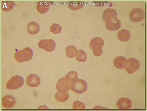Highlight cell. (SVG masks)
Here are the masks:
<instances>
[{
	"instance_id": "obj_1",
	"label": "cell",
	"mask_w": 147,
	"mask_h": 111,
	"mask_svg": "<svg viewBox=\"0 0 147 111\" xmlns=\"http://www.w3.org/2000/svg\"><path fill=\"white\" fill-rule=\"evenodd\" d=\"M33 56V50L30 48L27 47L22 50L16 51L14 55V57L17 62L21 63L30 60Z\"/></svg>"
},
{
	"instance_id": "obj_2",
	"label": "cell",
	"mask_w": 147,
	"mask_h": 111,
	"mask_svg": "<svg viewBox=\"0 0 147 111\" xmlns=\"http://www.w3.org/2000/svg\"><path fill=\"white\" fill-rule=\"evenodd\" d=\"M104 43L103 39L100 37H95L91 41L90 48L93 51L94 54L95 56L99 57L102 54V48Z\"/></svg>"
},
{
	"instance_id": "obj_3",
	"label": "cell",
	"mask_w": 147,
	"mask_h": 111,
	"mask_svg": "<svg viewBox=\"0 0 147 111\" xmlns=\"http://www.w3.org/2000/svg\"><path fill=\"white\" fill-rule=\"evenodd\" d=\"M88 87L86 82L82 79H77L73 81L71 84V90L78 94H81L85 92Z\"/></svg>"
},
{
	"instance_id": "obj_4",
	"label": "cell",
	"mask_w": 147,
	"mask_h": 111,
	"mask_svg": "<svg viewBox=\"0 0 147 111\" xmlns=\"http://www.w3.org/2000/svg\"><path fill=\"white\" fill-rule=\"evenodd\" d=\"M24 80L22 76L16 75L12 77L7 82V88L9 90H17L23 86Z\"/></svg>"
},
{
	"instance_id": "obj_5",
	"label": "cell",
	"mask_w": 147,
	"mask_h": 111,
	"mask_svg": "<svg viewBox=\"0 0 147 111\" xmlns=\"http://www.w3.org/2000/svg\"><path fill=\"white\" fill-rule=\"evenodd\" d=\"M140 64L139 60L134 58L126 60L124 65L125 69L129 74H132L139 69Z\"/></svg>"
},
{
	"instance_id": "obj_6",
	"label": "cell",
	"mask_w": 147,
	"mask_h": 111,
	"mask_svg": "<svg viewBox=\"0 0 147 111\" xmlns=\"http://www.w3.org/2000/svg\"><path fill=\"white\" fill-rule=\"evenodd\" d=\"M144 11L140 8H135L132 9L129 14L130 20L134 22H140L144 18Z\"/></svg>"
},
{
	"instance_id": "obj_7",
	"label": "cell",
	"mask_w": 147,
	"mask_h": 111,
	"mask_svg": "<svg viewBox=\"0 0 147 111\" xmlns=\"http://www.w3.org/2000/svg\"><path fill=\"white\" fill-rule=\"evenodd\" d=\"M39 48L44 49L48 52H51L55 50L56 44L55 42L52 39H43L38 43Z\"/></svg>"
},
{
	"instance_id": "obj_8",
	"label": "cell",
	"mask_w": 147,
	"mask_h": 111,
	"mask_svg": "<svg viewBox=\"0 0 147 111\" xmlns=\"http://www.w3.org/2000/svg\"><path fill=\"white\" fill-rule=\"evenodd\" d=\"M117 15L116 10L108 8L104 11L102 19L106 23L118 19Z\"/></svg>"
},
{
	"instance_id": "obj_9",
	"label": "cell",
	"mask_w": 147,
	"mask_h": 111,
	"mask_svg": "<svg viewBox=\"0 0 147 111\" xmlns=\"http://www.w3.org/2000/svg\"><path fill=\"white\" fill-rule=\"evenodd\" d=\"M41 78L37 75L32 74L29 75L26 79V83L32 87H36L41 83Z\"/></svg>"
},
{
	"instance_id": "obj_10",
	"label": "cell",
	"mask_w": 147,
	"mask_h": 111,
	"mask_svg": "<svg viewBox=\"0 0 147 111\" xmlns=\"http://www.w3.org/2000/svg\"><path fill=\"white\" fill-rule=\"evenodd\" d=\"M56 88L57 90L67 91L70 88V83L65 78L63 77L57 82Z\"/></svg>"
},
{
	"instance_id": "obj_11",
	"label": "cell",
	"mask_w": 147,
	"mask_h": 111,
	"mask_svg": "<svg viewBox=\"0 0 147 111\" xmlns=\"http://www.w3.org/2000/svg\"><path fill=\"white\" fill-rule=\"evenodd\" d=\"M2 105L4 107L10 108L13 107L16 102L15 97L12 95H7L2 99Z\"/></svg>"
},
{
	"instance_id": "obj_12",
	"label": "cell",
	"mask_w": 147,
	"mask_h": 111,
	"mask_svg": "<svg viewBox=\"0 0 147 111\" xmlns=\"http://www.w3.org/2000/svg\"><path fill=\"white\" fill-rule=\"evenodd\" d=\"M53 1H41L38 2L37 9L40 13L44 14L47 13L50 9V6L53 3Z\"/></svg>"
},
{
	"instance_id": "obj_13",
	"label": "cell",
	"mask_w": 147,
	"mask_h": 111,
	"mask_svg": "<svg viewBox=\"0 0 147 111\" xmlns=\"http://www.w3.org/2000/svg\"><path fill=\"white\" fill-rule=\"evenodd\" d=\"M132 102L127 98H121L118 100L116 106L120 109H130L132 107Z\"/></svg>"
},
{
	"instance_id": "obj_14",
	"label": "cell",
	"mask_w": 147,
	"mask_h": 111,
	"mask_svg": "<svg viewBox=\"0 0 147 111\" xmlns=\"http://www.w3.org/2000/svg\"><path fill=\"white\" fill-rule=\"evenodd\" d=\"M121 22L118 19L105 23L106 28L111 31H115L118 30L121 27Z\"/></svg>"
},
{
	"instance_id": "obj_15",
	"label": "cell",
	"mask_w": 147,
	"mask_h": 111,
	"mask_svg": "<svg viewBox=\"0 0 147 111\" xmlns=\"http://www.w3.org/2000/svg\"><path fill=\"white\" fill-rule=\"evenodd\" d=\"M28 33L31 35H34L40 31L39 24L34 21L30 22L27 26Z\"/></svg>"
},
{
	"instance_id": "obj_16",
	"label": "cell",
	"mask_w": 147,
	"mask_h": 111,
	"mask_svg": "<svg viewBox=\"0 0 147 111\" xmlns=\"http://www.w3.org/2000/svg\"><path fill=\"white\" fill-rule=\"evenodd\" d=\"M65 52L67 57L70 58L76 57L79 54V51L77 48L73 45L67 46L65 49Z\"/></svg>"
},
{
	"instance_id": "obj_17",
	"label": "cell",
	"mask_w": 147,
	"mask_h": 111,
	"mask_svg": "<svg viewBox=\"0 0 147 111\" xmlns=\"http://www.w3.org/2000/svg\"><path fill=\"white\" fill-rule=\"evenodd\" d=\"M131 36L130 31L125 29L120 30L118 32L117 34L118 39L122 42H126L128 41L131 38Z\"/></svg>"
},
{
	"instance_id": "obj_18",
	"label": "cell",
	"mask_w": 147,
	"mask_h": 111,
	"mask_svg": "<svg viewBox=\"0 0 147 111\" xmlns=\"http://www.w3.org/2000/svg\"><path fill=\"white\" fill-rule=\"evenodd\" d=\"M69 95L67 91L59 90L55 95V98L58 102H64L69 98Z\"/></svg>"
},
{
	"instance_id": "obj_19",
	"label": "cell",
	"mask_w": 147,
	"mask_h": 111,
	"mask_svg": "<svg viewBox=\"0 0 147 111\" xmlns=\"http://www.w3.org/2000/svg\"><path fill=\"white\" fill-rule=\"evenodd\" d=\"M67 5L70 10L76 11L82 8L84 3L83 1H69L67 3Z\"/></svg>"
},
{
	"instance_id": "obj_20",
	"label": "cell",
	"mask_w": 147,
	"mask_h": 111,
	"mask_svg": "<svg viewBox=\"0 0 147 111\" xmlns=\"http://www.w3.org/2000/svg\"><path fill=\"white\" fill-rule=\"evenodd\" d=\"M126 60L124 57L121 56L116 57L114 61L115 67L117 68L121 69L124 68Z\"/></svg>"
},
{
	"instance_id": "obj_21",
	"label": "cell",
	"mask_w": 147,
	"mask_h": 111,
	"mask_svg": "<svg viewBox=\"0 0 147 111\" xmlns=\"http://www.w3.org/2000/svg\"><path fill=\"white\" fill-rule=\"evenodd\" d=\"M15 3L13 1H2L1 2V9L3 11L8 12L11 11L16 6Z\"/></svg>"
},
{
	"instance_id": "obj_22",
	"label": "cell",
	"mask_w": 147,
	"mask_h": 111,
	"mask_svg": "<svg viewBox=\"0 0 147 111\" xmlns=\"http://www.w3.org/2000/svg\"><path fill=\"white\" fill-rule=\"evenodd\" d=\"M79 54L76 59L79 62H85L87 59V55L85 51L83 50L79 49Z\"/></svg>"
},
{
	"instance_id": "obj_23",
	"label": "cell",
	"mask_w": 147,
	"mask_h": 111,
	"mask_svg": "<svg viewBox=\"0 0 147 111\" xmlns=\"http://www.w3.org/2000/svg\"><path fill=\"white\" fill-rule=\"evenodd\" d=\"M65 78L70 82H73L78 78V75L77 72L74 71H71L65 76Z\"/></svg>"
},
{
	"instance_id": "obj_24",
	"label": "cell",
	"mask_w": 147,
	"mask_h": 111,
	"mask_svg": "<svg viewBox=\"0 0 147 111\" xmlns=\"http://www.w3.org/2000/svg\"><path fill=\"white\" fill-rule=\"evenodd\" d=\"M50 30L53 34H57L61 33L62 31V28L59 24L53 23L51 26Z\"/></svg>"
},
{
	"instance_id": "obj_25",
	"label": "cell",
	"mask_w": 147,
	"mask_h": 111,
	"mask_svg": "<svg viewBox=\"0 0 147 111\" xmlns=\"http://www.w3.org/2000/svg\"><path fill=\"white\" fill-rule=\"evenodd\" d=\"M72 108L74 109H84L86 106L84 103L79 101H77L73 102Z\"/></svg>"
}]
</instances>
